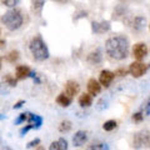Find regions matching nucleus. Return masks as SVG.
<instances>
[{
	"mask_svg": "<svg viewBox=\"0 0 150 150\" xmlns=\"http://www.w3.org/2000/svg\"><path fill=\"white\" fill-rule=\"evenodd\" d=\"M114 78H115V73L110 71V70H103L99 75V81L103 86L108 88L111 84V81L114 80Z\"/></svg>",
	"mask_w": 150,
	"mask_h": 150,
	"instance_id": "8",
	"label": "nucleus"
},
{
	"mask_svg": "<svg viewBox=\"0 0 150 150\" xmlns=\"http://www.w3.org/2000/svg\"><path fill=\"white\" fill-rule=\"evenodd\" d=\"M15 75H16V78L18 79H25L28 76H30L31 75V71H30V69L25 67V65H18L16 69H15Z\"/></svg>",
	"mask_w": 150,
	"mask_h": 150,
	"instance_id": "13",
	"label": "nucleus"
},
{
	"mask_svg": "<svg viewBox=\"0 0 150 150\" xmlns=\"http://www.w3.org/2000/svg\"><path fill=\"white\" fill-rule=\"evenodd\" d=\"M145 23H146V19L144 16H135L133 23H131V28L134 31H142L145 26Z\"/></svg>",
	"mask_w": 150,
	"mask_h": 150,
	"instance_id": "14",
	"label": "nucleus"
},
{
	"mask_svg": "<svg viewBox=\"0 0 150 150\" xmlns=\"http://www.w3.org/2000/svg\"><path fill=\"white\" fill-rule=\"evenodd\" d=\"M49 150H68V142L64 138H60L50 144Z\"/></svg>",
	"mask_w": 150,
	"mask_h": 150,
	"instance_id": "15",
	"label": "nucleus"
},
{
	"mask_svg": "<svg viewBox=\"0 0 150 150\" xmlns=\"http://www.w3.org/2000/svg\"><path fill=\"white\" fill-rule=\"evenodd\" d=\"M30 129H34V126H33L31 124H29V125H26V126H25V128H23V129L20 130V134H21V135H24V134H26V133H28V131H29Z\"/></svg>",
	"mask_w": 150,
	"mask_h": 150,
	"instance_id": "30",
	"label": "nucleus"
},
{
	"mask_svg": "<svg viewBox=\"0 0 150 150\" xmlns=\"http://www.w3.org/2000/svg\"><path fill=\"white\" fill-rule=\"evenodd\" d=\"M126 74H128V70H125L123 68H120L115 71V75H119V76H124V75H126Z\"/></svg>",
	"mask_w": 150,
	"mask_h": 150,
	"instance_id": "29",
	"label": "nucleus"
},
{
	"mask_svg": "<svg viewBox=\"0 0 150 150\" xmlns=\"http://www.w3.org/2000/svg\"><path fill=\"white\" fill-rule=\"evenodd\" d=\"M56 103H58L60 106L67 108V106H69L70 104H71V98H70L69 95H67L65 93L59 94L58 98H56Z\"/></svg>",
	"mask_w": 150,
	"mask_h": 150,
	"instance_id": "17",
	"label": "nucleus"
},
{
	"mask_svg": "<svg viewBox=\"0 0 150 150\" xmlns=\"http://www.w3.org/2000/svg\"><path fill=\"white\" fill-rule=\"evenodd\" d=\"M1 21L8 30L15 31L21 28L23 23H24V16H23V13L19 9H10L6 13H4Z\"/></svg>",
	"mask_w": 150,
	"mask_h": 150,
	"instance_id": "3",
	"label": "nucleus"
},
{
	"mask_svg": "<svg viewBox=\"0 0 150 150\" xmlns=\"http://www.w3.org/2000/svg\"><path fill=\"white\" fill-rule=\"evenodd\" d=\"M146 70H148V67L144 63L139 62V60L131 63L130 67H129V73L133 75L134 78H142L143 75L146 73Z\"/></svg>",
	"mask_w": 150,
	"mask_h": 150,
	"instance_id": "5",
	"label": "nucleus"
},
{
	"mask_svg": "<svg viewBox=\"0 0 150 150\" xmlns=\"http://www.w3.org/2000/svg\"><path fill=\"white\" fill-rule=\"evenodd\" d=\"M19 59V51L18 50H11L10 53L6 55V60L9 63H15Z\"/></svg>",
	"mask_w": 150,
	"mask_h": 150,
	"instance_id": "22",
	"label": "nucleus"
},
{
	"mask_svg": "<svg viewBox=\"0 0 150 150\" xmlns=\"http://www.w3.org/2000/svg\"><path fill=\"white\" fill-rule=\"evenodd\" d=\"M144 114L146 116H150V98H148L146 101L144 103Z\"/></svg>",
	"mask_w": 150,
	"mask_h": 150,
	"instance_id": "27",
	"label": "nucleus"
},
{
	"mask_svg": "<svg viewBox=\"0 0 150 150\" xmlns=\"http://www.w3.org/2000/svg\"><path fill=\"white\" fill-rule=\"evenodd\" d=\"M71 130V121L69 120H63L59 125V131L60 133H68Z\"/></svg>",
	"mask_w": 150,
	"mask_h": 150,
	"instance_id": "20",
	"label": "nucleus"
},
{
	"mask_svg": "<svg viewBox=\"0 0 150 150\" xmlns=\"http://www.w3.org/2000/svg\"><path fill=\"white\" fill-rule=\"evenodd\" d=\"M54 1H58V3H62V4H64V3L69 1V0H54Z\"/></svg>",
	"mask_w": 150,
	"mask_h": 150,
	"instance_id": "33",
	"label": "nucleus"
},
{
	"mask_svg": "<svg viewBox=\"0 0 150 150\" xmlns=\"http://www.w3.org/2000/svg\"><path fill=\"white\" fill-rule=\"evenodd\" d=\"M45 4V0H33L31 1V9L35 14H40L41 13V9H43Z\"/></svg>",
	"mask_w": 150,
	"mask_h": 150,
	"instance_id": "19",
	"label": "nucleus"
},
{
	"mask_svg": "<svg viewBox=\"0 0 150 150\" xmlns=\"http://www.w3.org/2000/svg\"><path fill=\"white\" fill-rule=\"evenodd\" d=\"M18 3H19V0H3V4H4L5 6H8V8H14V6H16Z\"/></svg>",
	"mask_w": 150,
	"mask_h": 150,
	"instance_id": "26",
	"label": "nucleus"
},
{
	"mask_svg": "<svg viewBox=\"0 0 150 150\" xmlns=\"http://www.w3.org/2000/svg\"><path fill=\"white\" fill-rule=\"evenodd\" d=\"M24 104H25V101H24V100H20V101H18L16 104L14 105V109H19V108H21V106L24 105Z\"/></svg>",
	"mask_w": 150,
	"mask_h": 150,
	"instance_id": "32",
	"label": "nucleus"
},
{
	"mask_svg": "<svg viewBox=\"0 0 150 150\" xmlns=\"http://www.w3.org/2000/svg\"><path fill=\"white\" fill-rule=\"evenodd\" d=\"M86 60H88V63H90L91 65H98V64H100V63L103 62L101 51H100L99 49L91 51V53L86 56Z\"/></svg>",
	"mask_w": 150,
	"mask_h": 150,
	"instance_id": "11",
	"label": "nucleus"
},
{
	"mask_svg": "<svg viewBox=\"0 0 150 150\" xmlns=\"http://www.w3.org/2000/svg\"><path fill=\"white\" fill-rule=\"evenodd\" d=\"M105 146V144H101V143H94L91 145H89L86 150H103Z\"/></svg>",
	"mask_w": 150,
	"mask_h": 150,
	"instance_id": "23",
	"label": "nucleus"
},
{
	"mask_svg": "<svg viewBox=\"0 0 150 150\" xmlns=\"http://www.w3.org/2000/svg\"><path fill=\"white\" fill-rule=\"evenodd\" d=\"M88 91L91 94V95H98L101 91V84L100 81L95 80V79H90L88 81Z\"/></svg>",
	"mask_w": 150,
	"mask_h": 150,
	"instance_id": "12",
	"label": "nucleus"
},
{
	"mask_svg": "<svg viewBox=\"0 0 150 150\" xmlns=\"http://www.w3.org/2000/svg\"><path fill=\"white\" fill-rule=\"evenodd\" d=\"M29 124H31L33 126H34L35 129H39L41 124H43V118L39 115H35V114H30L29 112Z\"/></svg>",
	"mask_w": 150,
	"mask_h": 150,
	"instance_id": "18",
	"label": "nucleus"
},
{
	"mask_svg": "<svg viewBox=\"0 0 150 150\" xmlns=\"http://www.w3.org/2000/svg\"><path fill=\"white\" fill-rule=\"evenodd\" d=\"M93 104V95L90 93H84L79 96V105L83 106V108H86V106H90Z\"/></svg>",
	"mask_w": 150,
	"mask_h": 150,
	"instance_id": "16",
	"label": "nucleus"
},
{
	"mask_svg": "<svg viewBox=\"0 0 150 150\" xmlns=\"http://www.w3.org/2000/svg\"><path fill=\"white\" fill-rule=\"evenodd\" d=\"M149 30H150V25H149Z\"/></svg>",
	"mask_w": 150,
	"mask_h": 150,
	"instance_id": "35",
	"label": "nucleus"
},
{
	"mask_svg": "<svg viewBox=\"0 0 150 150\" xmlns=\"http://www.w3.org/2000/svg\"><path fill=\"white\" fill-rule=\"evenodd\" d=\"M29 49L33 58L36 62H44V60L49 58V49L40 35H36L30 40Z\"/></svg>",
	"mask_w": 150,
	"mask_h": 150,
	"instance_id": "2",
	"label": "nucleus"
},
{
	"mask_svg": "<svg viewBox=\"0 0 150 150\" xmlns=\"http://www.w3.org/2000/svg\"><path fill=\"white\" fill-rule=\"evenodd\" d=\"M86 140H88V134L83 130H79L73 137V145L74 146H83L86 143Z\"/></svg>",
	"mask_w": 150,
	"mask_h": 150,
	"instance_id": "9",
	"label": "nucleus"
},
{
	"mask_svg": "<svg viewBox=\"0 0 150 150\" xmlns=\"http://www.w3.org/2000/svg\"><path fill=\"white\" fill-rule=\"evenodd\" d=\"M29 119V112H23V114H20L19 115V118L15 120V124L18 125V124H21L23 121H25V120H28Z\"/></svg>",
	"mask_w": 150,
	"mask_h": 150,
	"instance_id": "25",
	"label": "nucleus"
},
{
	"mask_svg": "<svg viewBox=\"0 0 150 150\" xmlns=\"http://www.w3.org/2000/svg\"><path fill=\"white\" fill-rule=\"evenodd\" d=\"M39 144H40V139H34L33 142L28 143L26 146H28V148H33V146H35V145H39Z\"/></svg>",
	"mask_w": 150,
	"mask_h": 150,
	"instance_id": "31",
	"label": "nucleus"
},
{
	"mask_svg": "<svg viewBox=\"0 0 150 150\" xmlns=\"http://www.w3.org/2000/svg\"><path fill=\"white\" fill-rule=\"evenodd\" d=\"M133 145H134L135 149L150 148V130L138 131V133L134 135Z\"/></svg>",
	"mask_w": 150,
	"mask_h": 150,
	"instance_id": "4",
	"label": "nucleus"
},
{
	"mask_svg": "<svg viewBox=\"0 0 150 150\" xmlns=\"http://www.w3.org/2000/svg\"><path fill=\"white\" fill-rule=\"evenodd\" d=\"M106 54L114 60H124L129 55V40L124 35L110 36L105 41Z\"/></svg>",
	"mask_w": 150,
	"mask_h": 150,
	"instance_id": "1",
	"label": "nucleus"
},
{
	"mask_svg": "<svg viewBox=\"0 0 150 150\" xmlns=\"http://www.w3.org/2000/svg\"><path fill=\"white\" fill-rule=\"evenodd\" d=\"M79 91H80V85L78 84V81H75V80H68L67 83H65V94L69 95L70 98L78 95Z\"/></svg>",
	"mask_w": 150,
	"mask_h": 150,
	"instance_id": "7",
	"label": "nucleus"
},
{
	"mask_svg": "<svg viewBox=\"0 0 150 150\" xmlns=\"http://www.w3.org/2000/svg\"><path fill=\"white\" fill-rule=\"evenodd\" d=\"M146 55H148V46L144 43H138L133 46V56L135 60L142 62Z\"/></svg>",
	"mask_w": 150,
	"mask_h": 150,
	"instance_id": "6",
	"label": "nucleus"
},
{
	"mask_svg": "<svg viewBox=\"0 0 150 150\" xmlns=\"http://www.w3.org/2000/svg\"><path fill=\"white\" fill-rule=\"evenodd\" d=\"M131 119H133L134 123H140V121H143V119H144V114L142 111L135 112V114H133V116H131Z\"/></svg>",
	"mask_w": 150,
	"mask_h": 150,
	"instance_id": "24",
	"label": "nucleus"
},
{
	"mask_svg": "<svg viewBox=\"0 0 150 150\" xmlns=\"http://www.w3.org/2000/svg\"><path fill=\"white\" fill-rule=\"evenodd\" d=\"M116 126H118V124H116L115 120H108L103 124V129H104L105 131H111V130H114Z\"/></svg>",
	"mask_w": 150,
	"mask_h": 150,
	"instance_id": "21",
	"label": "nucleus"
},
{
	"mask_svg": "<svg viewBox=\"0 0 150 150\" xmlns=\"http://www.w3.org/2000/svg\"><path fill=\"white\" fill-rule=\"evenodd\" d=\"M36 150H45V148H44V146H41V145H39V146L36 148Z\"/></svg>",
	"mask_w": 150,
	"mask_h": 150,
	"instance_id": "34",
	"label": "nucleus"
},
{
	"mask_svg": "<svg viewBox=\"0 0 150 150\" xmlns=\"http://www.w3.org/2000/svg\"><path fill=\"white\" fill-rule=\"evenodd\" d=\"M110 30V23L109 21H101L95 23L93 21V31L96 34H104V33Z\"/></svg>",
	"mask_w": 150,
	"mask_h": 150,
	"instance_id": "10",
	"label": "nucleus"
},
{
	"mask_svg": "<svg viewBox=\"0 0 150 150\" xmlns=\"http://www.w3.org/2000/svg\"><path fill=\"white\" fill-rule=\"evenodd\" d=\"M5 81H6L10 86H16V79L11 78L10 75H6V76H5Z\"/></svg>",
	"mask_w": 150,
	"mask_h": 150,
	"instance_id": "28",
	"label": "nucleus"
}]
</instances>
